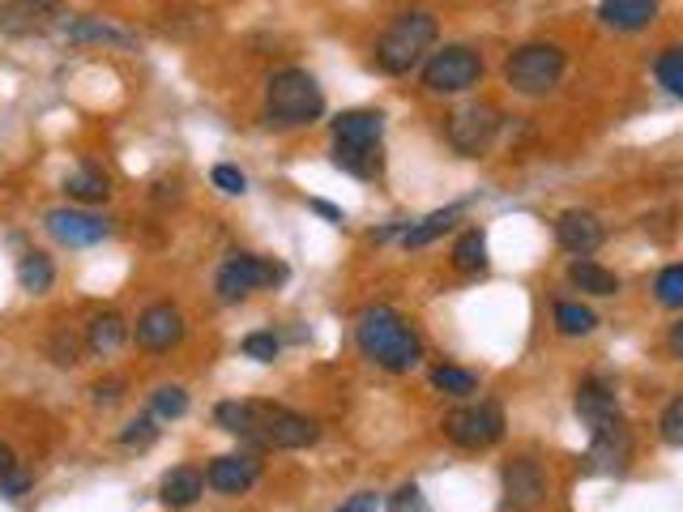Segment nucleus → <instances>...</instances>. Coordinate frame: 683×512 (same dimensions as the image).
Here are the masks:
<instances>
[{"label":"nucleus","mask_w":683,"mask_h":512,"mask_svg":"<svg viewBox=\"0 0 683 512\" xmlns=\"http://www.w3.org/2000/svg\"><path fill=\"white\" fill-rule=\"evenodd\" d=\"M667 346H671V355L683 359V320L680 325H671V338H667Z\"/></svg>","instance_id":"nucleus-45"},{"label":"nucleus","mask_w":683,"mask_h":512,"mask_svg":"<svg viewBox=\"0 0 683 512\" xmlns=\"http://www.w3.org/2000/svg\"><path fill=\"white\" fill-rule=\"evenodd\" d=\"M257 478H261V462H257L252 453L214 457V462H209V470H205V482H209L218 496H243Z\"/></svg>","instance_id":"nucleus-13"},{"label":"nucleus","mask_w":683,"mask_h":512,"mask_svg":"<svg viewBox=\"0 0 683 512\" xmlns=\"http://www.w3.org/2000/svg\"><path fill=\"white\" fill-rule=\"evenodd\" d=\"M556 325H560L564 338H585V333H594L599 329V316L594 308H585V304H556Z\"/></svg>","instance_id":"nucleus-30"},{"label":"nucleus","mask_w":683,"mask_h":512,"mask_svg":"<svg viewBox=\"0 0 683 512\" xmlns=\"http://www.w3.org/2000/svg\"><path fill=\"white\" fill-rule=\"evenodd\" d=\"M52 359H56L60 367H73V363H78V342H73L65 329L52 338Z\"/></svg>","instance_id":"nucleus-41"},{"label":"nucleus","mask_w":683,"mask_h":512,"mask_svg":"<svg viewBox=\"0 0 683 512\" xmlns=\"http://www.w3.org/2000/svg\"><path fill=\"white\" fill-rule=\"evenodd\" d=\"M496 133H500V112L487 107V103H466V107H457L448 116V146L466 158L487 155Z\"/></svg>","instance_id":"nucleus-9"},{"label":"nucleus","mask_w":683,"mask_h":512,"mask_svg":"<svg viewBox=\"0 0 683 512\" xmlns=\"http://www.w3.org/2000/svg\"><path fill=\"white\" fill-rule=\"evenodd\" d=\"M282 277H286V270L274 265V261H261V257L236 252V257L218 270V277H214V291H218V299H223V304H240V299H248L252 291L274 286V282H282Z\"/></svg>","instance_id":"nucleus-6"},{"label":"nucleus","mask_w":683,"mask_h":512,"mask_svg":"<svg viewBox=\"0 0 683 512\" xmlns=\"http://www.w3.org/2000/svg\"><path fill=\"white\" fill-rule=\"evenodd\" d=\"M653 73H658V81H662L675 99H683V47H667V52L658 56Z\"/></svg>","instance_id":"nucleus-32"},{"label":"nucleus","mask_w":683,"mask_h":512,"mask_svg":"<svg viewBox=\"0 0 683 512\" xmlns=\"http://www.w3.org/2000/svg\"><path fill=\"white\" fill-rule=\"evenodd\" d=\"M658 432H662V440H667L671 448H683V394L667 401V410H662V419H658Z\"/></svg>","instance_id":"nucleus-35"},{"label":"nucleus","mask_w":683,"mask_h":512,"mask_svg":"<svg viewBox=\"0 0 683 512\" xmlns=\"http://www.w3.org/2000/svg\"><path fill=\"white\" fill-rule=\"evenodd\" d=\"M380 133H385V116L380 112H342L333 120V141H355V146H380Z\"/></svg>","instance_id":"nucleus-19"},{"label":"nucleus","mask_w":683,"mask_h":512,"mask_svg":"<svg viewBox=\"0 0 683 512\" xmlns=\"http://www.w3.org/2000/svg\"><path fill=\"white\" fill-rule=\"evenodd\" d=\"M568 277H572V286H581L585 295H615L619 291V277L603 270L599 261H590V257H577L572 265H568Z\"/></svg>","instance_id":"nucleus-24"},{"label":"nucleus","mask_w":683,"mask_h":512,"mask_svg":"<svg viewBox=\"0 0 683 512\" xmlns=\"http://www.w3.org/2000/svg\"><path fill=\"white\" fill-rule=\"evenodd\" d=\"M376 509H380V496L376 491H360V496H351L338 512H376Z\"/></svg>","instance_id":"nucleus-42"},{"label":"nucleus","mask_w":683,"mask_h":512,"mask_svg":"<svg viewBox=\"0 0 683 512\" xmlns=\"http://www.w3.org/2000/svg\"><path fill=\"white\" fill-rule=\"evenodd\" d=\"M60 35L69 43H112V47H137L133 35H124L116 26H107V22H99V18H69L65 26H60Z\"/></svg>","instance_id":"nucleus-21"},{"label":"nucleus","mask_w":683,"mask_h":512,"mask_svg":"<svg viewBox=\"0 0 683 512\" xmlns=\"http://www.w3.org/2000/svg\"><path fill=\"white\" fill-rule=\"evenodd\" d=\"M628 453H633V435L624 428V419H615V423H606L594 432V444H590V470L594 474H615L624 470V462H628Z\"/></svg>","instance_id":"nucleus-15"},{"label":"nucleus","mask_w":683,"mask_h":512,"mask_svg":"<svg viewBox=\"0 0 683 512\" xmlns=\"http://www.w3.org/2000/svg\"><path fill=\"white\" fill-rule=\"evenodd\" d=\"M265 116L274 128H304L325 116V90L308 69H282L265 86Z\"/></svg>","instance_id":"nucleus-2"},{"label":"nucleus","mask_w":683,"mask_h":512,"mask_svg":"<svg viewBox=\"0 0 683 512\" xmlns=\"http://www.w3.org/2000/svg\"><path fill=\"white\" fill-rule=\"evenodd\" d=\"M121 394H124V380H99V385H94V401H99V406L121 401Z\"/></svg>","instance_id":"nucleus-43"},{"label":"nucleus","mask_w":683,"mask_h":512,"mask_svg":"<svg viewBox=\"0 0 683 512\" xmlns=\"http://www.w3.org/2000/svg\"><path fill=\"white\" fill-rule=\"evenodd\" d=\"M504 504L513 512H534L547 504V474L538 462L517 457L504 466Z\"/></svg>","instance_id":"nucleus-10"},{"label":"nucleus","mask_w":683,"mask_h":512,"mask_svg":"<svg viewBox=\"0 0 683 512\" xmlns=\"http://www.w3.org/2000/svg\"><path fill=\"white\" fill-rule=\"evenodd\" d=\"M453 265L462 274H482L487 270V236L482 231H466L453 243Z\"/></svg>","instance_id":"nucleus-28"},{"label":"nucleus","mask_w":683,"mask_h":512,"mask_svg":"<svg viewBox=\"0 0 683 512\" xmlns=\"http://www.w3.org/2000/svg\"><path fill=\"white\" fill-rule=\"evenodd\" d=\"M436 35H441V22L432 13H423V9H410L402 18H394L389 31L380 35V43H376V65L385 73L402 78V73H410L432 52Z\"/></svg>","instance_id":"nucleus-3"},{"label":"nucleus","mask_w":683,"mask_h":512,"mask_svg":"<svg viewBox=\"0 0 683 512\" xmlns=\"http://www.w3.org/2000/svg\"><path fill=\"white\" fill-rule=\"evenodd\" d=\"M389 512H432V504H428V496L414 482H406V487H398L389 496Z\"/></svg>","instance_id":"nucleus-37"},{"label":"nucleus","mask_w":683,"mask_h":512,"mask_svg":"<svg viewBox=\"0 0 683 512\" xmlns=\"http://www.w3.org/2000/svg\"><path fill=\"white\" fill-rule=\"evenodd\" d=\"M556 239H560L564 252H572V257H590V252L606 239V231L590 209H564L560 218H556Z\"/></svg>","instance_id":"nucleus-14"},{"label":"nucleus","mask_w":683,"mask_h":512,"mask_svg":"<svg viewBox=\"0 0 683 512\" xmlns=\"http://www.w3.org/2000/svg\"><path fill=\"white\" fill-rule=\"evenodd\" d=\"M333 162L360 180H376L385 171L380 146H355V141H333Z\"/></svg>","instance_id":"nucleus-22"},{"label":"nucleus","mask_w":683,"mask_h":512,"mask_svg":"<svg viewBox=\"0 0 683 512\" xmlns=\"http://www.w3.org/2000/svg\"><path fill=\"white\" fill-rule=\"evenodd\" d=\"M599 18L611 31H628L633 35V31H645L658 18V0H603Z\"/></svg>","instance_id":"nucleus-18"},{"label":"nucleus","mask_w":683,"mask_h":512,"mask_svg":"<svg viewBox=\"0 0 683 512\" xmlns=\"http://www.w3.org/2000/svg\"><path fill=\"white\" fill-rule=\"evenodd\" d=\"M482 78V56L466 43H448L441 47L428 65H423V86L432 94H462Z\"/></svg>","instance_id":"nucleus-5"},{"label":"nucleus","mask_w":683,"mask_h":512,"mask_svg":"<svg viewBox=\"0 0 683 512\" xmlns=\"http://www.w3.org/2000/svg\"><path fill=\"white\" fill-rule=\"evenodd\" d=\"M52 0H9L0 4V31L22 39V35H43L52 26Z\"/></svg>","instance_id":"nucleus-16"},{"label":"nucleus","mask_w":683,"mask_h":512,"mask_svg":"<svg viewBox=\"0 0 683 512\" xmlns=\"http://www.w3.org/2000/svg\"><path fill=\"white\" fill-rule=\"evenodd\" d=\"M159 440V428H155V419H133L128 428L121 432V444H128V448H150Z\"/></svg>","instance_id":"nucleus-38"},{"label":"nucleus","mask_w":683,"mask_h":512,"mask_svg":"<svg viewBox=\"0 0 683 512\" xmlns=\"http://www.w3.org/2000/svg\"><path fill=\"white\" fill-rule=\"evenodd\" d=\"M150 406H155L159 419H180V414L189 410V394H184L180 385H162V389H155Z\"/></svg>","instance_id":"nucleus-34"},{"label":"nucleus","mask_w":683,"mask_h":512,"mask_svg":"<svg viewBox=\"0 0 683 512\" xmlns=\"http://www.w3.org/2000/svg\"><path fill=\"white\" fill-rule=\"evenodd\" d=\"M13 466H18V462H13V448H9L4 440H0V474H4V470H13Z\"/></svg>","instance_id":"nucleus-46"},{"label":"nucleus","mask_w":683,"mask_h":512,"mask_svg":"<svg viewBox=\"0 0 683 512\" xmlns=\"http://www.w3.org/2000/svg\"><path fill=\"white\" fill-rule=\"evenodd\" d=\"M133 338H137L141 351H171L184 338V316L175 312L171 304H155V308H146L137 316Z\"/></svg>","instance_id":"nucleus-12"},{"label":"nucleus","mask_w":683,"mask_h":512,"mask_svg":"<svg viewBox=\"0 0 683 512\" xmlns=\"http://www.w3.org/2000/svg\"><path fill=\"white\" fill-rule=\"evenodd\" d=\"M214 419H218L223 432L257 444V401H223V406L214 410Z\"/></svg>","instance_id":"nucleus-26"},{"label":"nucleus","mask_w":683,"mask_h":512,"mask_svg":"<svg viewBox=\"0 0 683 512\" xmlns=\"http://www.w3.org/2000/svg\"><path fill=\"white\" fill-rule=\"evenodd\" d=\"M564 52L556 43H525L517 47L513 56H509V65H504V81L517 90V94H547V90H556L564 78Z\"/></svg>","instance_id":"nucleus-4"},{"label":"nucleus","mask_w":683,"mask_h":512,"mask_svg":"<svg viewBox=\"0 0 683 512\" xmlns=\"http://www.w3.org/2000/svg\"><path fill=\"white\" fill-rule=\"evenodd\" d=\"M18 282H22V291L43 295V291L56 282V270H52V261H47L43 252H26V257L18 261Z\"/></svg>","instance_id":"nucleus-29"},{"label":"nucleus","mask_w":683,"mask_h":512,"mask_svg":"<svg viewBox=\"0 0 683 512\" xmlns=\"http://www.w3.org/2000/svg\"><path fill=\"white\" fill-rule=\"evenodd\" d=\"M243 355L257 359V363H274V355H278V338H274V333H248V338H243Z\"/></svg>","instance_id":"nucleus-39"},{"label":"nucleus","mask_w":683,"mask_h":512,"mask_svg":"<svg viewBox=\"0 0 683 512\" xmlns=\"http://www.w3.org/2000/svg\"><path fill=\"white\" fill-rule=\"evenodd\" d=\"M321 440V428L286 406H261L257 401V444L265 448H308Z\"/></svg>","instance_id":"nucleus-8"},{"label":"nucleus","mask_w":683,"mask_h":512,"mask_svg":"<svg viewBox=\"0 0 683 512\" xmlns=\"http://www.w3.org/2000/svg\"><path fill=\"white\" fill-rule=\"evenodd\" d=\"M124 338H128V325H124L116 312H99L94 320H90V329H86V342H90L94 355H112V351H121Z\"/></svg>","instance_id":"nucleus-25"},{"label":"nucleus","mask_w":683,"mask_h":512,"mask_svg":"<svg viewBox=\"0 0 683 512\" xmlns=\"http://www.w3.org/2000/svg\"><path fill=\"white\" fill-rule=\"evenodd\" d=\"M653 295L662 308H683V265H667L653 282Z\"/></svg>","instance_id":"nucleus-33"},{"label":"nucleus","mask_w":683,"mask_h":512,"mask_svg":"<svg viewBox=\"0 0 683 512\" xmlns=\"http://www.w3.org/2000/svg\"><path fill=\"white\" fill-rule=\"evenodd\" d=\"M444 435L457 448H491L504 435V410L496 401H479V406H462L453 414H444Z\"/></svg>","instance_id":"nucleus-7"},{"label":"nucleus","mask_w":683,"mask_h":512,"mask_svg":"<svg viewBox=\"0 0 683 512\" xmlns=\"http://www.w3.org/2000/svg\"><path fill=\"white\" fill-rule=\"evenodd\" d=\"M43 227H47V236L60 239V243H69V248H90V243H99V239L112 236V227H107L99 214L69 209V205H60V209H47Z\"/></svg>","instance_id":"nucleus-11"},{"label":"nucleus","mask_w":683,"mask_h":512,"mask_svg":"<svg viewBox=\"0 0 683 512\" xmlns=\"http://www.w3.org/2000/svg\"><path fill=\"white\" fill-rule=\"evenodd\" d=\"M65 193L73 201H103L112 193V184H107V175L99 167H78L73 175H65Z\"/></svg>","instance_id":"nucleus-27"},{"label":"nucleus","mask_w":683,"mask_h":512,"mask_svg":"<svg viewBox=\"0 0 683 512\" xmlns=\"http://www.w3.org/2000/svg\"><path fill=\"white\" fill-rule=\"evenodd\" d=\"M462 209L466 205H444V209H436V214H428L423 223H414V227H406V236H402V243L406 248H428L432 239H441L457 218H462Z\"/></svg>","instance_id":"nucleus-23"},{"label":"nucleus","mask_w":683,"mask_h":512,"mask_svg":"<svg viewBox=\"0 0 683 512\" xmlns=\"http://www.w3.org/2000/svg\"><path fill=\"white\" fill-rule=\"evenodd\" d=\"M205 491V478L202 470H193V466H180V470H171L162 478L159 487V500L167 509H189V504H197V496Z\"/></svg>","instance_id":"nucleus-20"},{"label":"nucleus","mask_w":683,"mask_h":512,"mask_svg":"<svg viewBox=\"0 0 683 512\" xmlns=\"http://www.w3.org/2000/svg\"><path fill=\"white\" fill-rule=\"evenodd\" d=\"M432 385L453 397H466L479 389V376L475 372H462V367H432Z\"/></svg>","instance_id":"nucleus-31"},{"label":"nucleus","mask_w":683,"mask_h":512,"mask_svg":"<svg viewBox=\"0 0 683 512\" xmlns=\"http://www.w3.org/2000/svg\"><path fill=\"white\" fill-rule=\"evenodd\" d=\"M26 487H31V470L13 466V470L0 474V496H4V500H18V496H26Z\"/></svg>","instance_id":"nucleus-40"},{"label":"nucleus","mask_w":683,"mask_h":512,"mask_svg":"<svg viewBox=\"0 0 683 512\" xmlns=\"http://www.w3.org/2000/svg\"><path fill=\"white\" fill-rule=\"evenodd\" d=\"M308 205H312L321 218H329V223H346V214H342L338 205H329V201H308Z\"/></svg>","instance_id":"nucleus-44"},{"label":"nucleus","mask_w":683,"mask_h":512,"mask_svg":"<svg viewBox=\"0 0 683 512\" xmlns=\"http://www.w3.org/2000/svg\"><path fill=\"white\" fill-rule=\"evenodd\" d=\"M577 414H581V423H585L590 432H599V428H606V423H615V419H619L615 389L603 385V380H585V385L577 389Z\"/></svg>","instance_id":"nucleus-17"},{"label":"nucleus","mask_w":683,"mask_h":512,"mask_svg":"<svg viewBox=\"0 0 683 512\" xmlns=\"http://www.w3.org/2000/svg\"><path fill=\"white\" fill-rule=\"evenodd\" d=\"M209 180H214V189H223L227 197H243L248 193V180H243L240 167H231V162H218L214 171H209Z\"/></svg>","instance_id":"nucleus-36"},{"label":"nucleus","mask_w":683,"mask_h":512,"mask_svg":"<svg viewBox=\"0 0 683 512\" xmlns=\"http://www.w3.org/2000/svg\"><path fill=\"white\" fill-rule=\"evenodd\" d=\"M355 342H360L363 359L380 363L385 372H410L423 359L419 333L394 308H385V304L380 308H363L360 325H355Z\"/></svg>","instance_id":"nucleus-1"}]
</instances>
